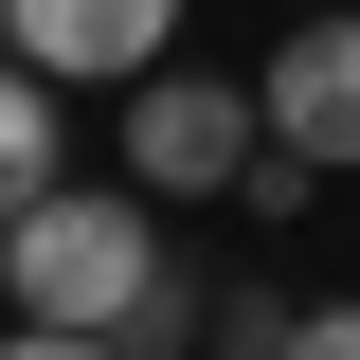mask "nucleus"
Masks as SVG:
<instances>
[{
  "mask_svg": "<svg viewBox=\"0 0 360 360\" xmlns=\"http://www.w3.org/2000/svg\"><path fill=\"white\" fill-rule=\"evenodd\" d=\"M0 288H18V324H127L162 288V198L144 180H37L0 234Z\"/></svg>",
  "mask_w": 360,
  "mask_h": 360,
  "instance_id": "1",
  "label": "nucleus"
},
{
  "mask_svg": "<svg viewBox=\"0 0 360 360\" xmlns=\"http://www.w3.org/2000/svg\"><path fill=\"white\" fill-rule=\"evenodd\" d=\"M108 162L144 180V198H234V162H252V72H180V54H144L127 90H108Z\"/></svg>",
  "mask_w": 360,
  "mask_h": 360,
  "instance_id": "2",
  "label": "nucleus"
},
{
  "mask_svg": "<svg viewBox=\"0 0 360 360\" xmlns=\"http://www.w3.org/2000/svg\"><path fill=\"white\" fill-rule=\"evenodd\" d=\"M252 127H270V144H307L324 180L360 162V18H342V0H307V18L270 37V72H252Z\"/></svg>",
  "mask_w": 360,
  "mask_h": 360,
  "instance_id": "3",
  "label": "nucleus"
},
{
  "mask_svg": "<svg viewBox=\"0 0 360 360\" xmlns=\"http://www.w3.org/2000/svg\"><path fill=\"white\" fill-rule=\"evenodd\" d=\"M0 54H37L54 90H127L144 54H180V0H0Z\"/></svg>",
  "mask_w": 360,
  "mask_h": 360,
  "instance_id": "4",
  "label": "nucleus"
},
{
  "mask_svg": "<svg viewBox=\"0 0 360 360\" xmlns=\"http://www.w3.org/2000/svg\"><path fill=\"white\" fill-rule=\"evenodd\" d=\"M37 180H72V108L37 54H0V198H37Z\"/></svg>",
  "mask_w": 360,
  "mask_h": 360,
  "instance_id": "5",
  "label": "nucleus"
},
{
  "mask_svg": "<svg viewBox=\"0 0 360 360\" xmlns=\"http://www.w3.org/2000/svg\"><path fill=\"white\" fill-rule=\"evenodd\" d=\"M198 342H217V360H288V288H270V270L198 288Z\"/></svg>",
  "mask_w": 360,
  "mask_h": 360,
  "instance_id": "6",
  "label": "nucleus"
},
{
  "mask_svg": "<svg viewBox=\"0 0 360 360\" xmlns=\"http://www.w3.org/2000/svg\"><path fill=\"white\" fill-rule=\"evenodd\" d=\"M108 342H127V360H180V342H198V288H180V252H162V288H144Z\"/></svg>",
  "mask_w": 360,
  "mask_h": 360,
  "instance_id": "7",
  "label": "nucleus"
},
{
  "mask_svg": "<svg viewBox=\"0 0 360 360\" xmlns=\"http://www.w3.org/2000/svg\"><path fill=\"white\" fill-rule=\"evenodd\" d=\"M288 360H360V288L342 307H288Z\"/></svg>",
  "mask_w": 360,
  "mask_h": 360,
  "instance_id": "8",
  "label": "nucleus"
},
{
  "mask_svg": "<svg viewBox=\"0 0 360 360\" xmlns=\"http://www.w3.org/2000/svg\"><path fill=\"white\" fill-rule=\"evenodd\" d=\"M0 360H127V342H108V324H18Z\"/></svg>",
  "mask_w": 360,
  "mask_h": 360,
  "instance_id": "9",
  "label": "nucleus"
},
{
  "mask_svg": "<svg viewBox=\"0 0 360 360\" xmlns=\"http://www.w3.org/2000/svg\"><path fill=\"white\" fill-rule=\"evenodd\" d=\"M0 234H18V198H0Z\"/></svg>",
  "mask_w": 360,
  "mask_h": 360,
  "instance_id": "10",
  "label": "nucleus"
}]
</instances>
